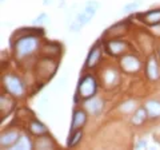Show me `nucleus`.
<instances>
[{"label":"nucleus","instance_id":"1","mask_svg":"<svg viewBox=\"0 0 160 150\" xmlns=\"http://www.w3.org/2000/svg\"><path fill=\"white\" fill-rule=\"evenodd\" d=\"M38 47H39V39L36 36V34L27 32L18 38L16 43L13 44V51L19 59H23V58L31 56L38 50Z\"/></svg>","mask_w":160,"mask_h":150},{"label":"nucleus","instance_id":"2","mask_svg":"<svg viewBox=\"0 0 160 150\" xmlns=\"http://www.w3.org/2000/svg\"><path fill=\"white\" fill-rule=\"evenodd\" d=\"M3 86L7 90V93L11 94L12 97H23L24 91H26L22 79L13 74H7L3 78Z\"/></svg>","mask_w":160,"mask_h":150},{"label":"nucleus","instance_id":"3","mask_svg":"<svg viewBox=\"0 0 160 150\" xmlns=\"http://www.w3.org/2000/svg\"><path fill=\"white\" fill-rule=\"evenodd\" d=\"M98 90V83L92 75H84L78 86V95L83 99L92 98Z\"/></svg>","mask_w":160,"mask_h":150},{"label":"nucleus","instance_id":"4","mask_svg":"<svg viewBox=\"0 0 160 150\" xmlns=\"http://www.w3.org/2000/svg\"><path fill=\"white\" fill-rule=\"evenodd\" d=\"M99 7H100V4L98 2H95V0H89V2L86 3V7H84L83 11L76 15L75 22L79 23L82 27L86 26V24H88L89 22L92 20V18L95 16V15H96Z\"/></svg>","mask_w":160,"mask_h":150},{"label":"nucleus","instance_id":"5","mask_svg":"<svg viewBox=\"0 0 160 150\" xmlns=\"http://www.w3.org/2000/svg\"><path fill=\"white\" fill-rule=\"evenodd\" d=\"M120 66H122L123 71L126 72H136L140 68V61L133 56V55H124V56L120 59Z\"/></svg>","mask_w":160,"mask_h":150},{"label":"nucleus","instance_id":"6","mask_svg":"<svg viewBox=\"0 0 160 150\" xmlns=\"http://www.w3.org/2000/svg\"><path fill=\"white\" fill-rule=\"evenodd\" d=\"M102 46H100V43H96L95 46L89 50V54L87 56V61H86V67L87 68H93L96 64L99 63L100 58H102Z\"/></svg>","mask_w":160,"mask_h":150},{"label":"nucleus","instance_id":"7","mask_svg":"<svg viewBox=\"0 0 160 150\" xmlns=\"http://www.w3.org/2000/svg\"><path fill=\"white\" fill-rule=\"evenodd\" d=\"M126 50H127V43L123 40H108L106 43V51L109 55H113V56L124 54Z\"/></svg>","mask_w":160,"mask_h":150},{"label":"nucleus","instance_id":"8","mask_svg":"<svg viewBox=\"0 0 160 150\" xmlns=\"http://www.w3.org/2000/svg\"><path fill=\"white\" fill-rule=\"evenodd\" d=\"M138 18L143 23L149 24V26H158L160 24V8L159 9H151L144 13H139Z\"/></svg>","mask_w":160,"mask_h":150},{"label":"nucleus","instance_id":"9","mask_svg":"<svg viewBox=\"0 0 160 150\" xmlns=\"http://www.w3.org/2000/svg\"><path fill=\"white\" fill-rule=\"evenodd\" d=\"M56 70V64L55 62L49 61V59H44L39 63V68H38V75L39 77H43V78H51L52 74L55 72Z\"/></svg>","mask_w":160,"mask_h":150},{"label":"nucleus","instance_id":"10","mask_svg":"<svg viewBox=\"0 0 160 150\" xmlns=\"http://www.w3.org/2000/svg\"><path fill=\"white\" fill-rule=\"evenodd\" d=\"M87 122V114L84 110H75L72 115V123H71V133L75 130L82 129Z\"/></svg>","mask_w":160,"mask_h":150},{"label":"nucleus","instance_id":"11","mask_svg":"<svg viewBox=\"0 0 160 150\" xmlns=\"http://www.w3.org/2000/svg\"><path fill=\"white\" fill-rule=\"evenodd\" d=\"M19 139V133L16 130H8V131L2 134V138H0V145L2 147H9L13 146L16 141Z\"/></svg>","mask_w":160,"mask_h":150},{"label":"nucleus","instance_id":"12","mask_svg":"<svg viewBox=\"0 0 160 150\" xmlns=\"http://www.w3.org/2000/svg\"><path fill=\"white\" fill-rule=\"evenodd\" d=\"M159 75H160V68L158 59L155 56H151L147 62V77L151 81H156V79H159Z\"/></svg>","mask_w":160,"mask_h":150},{"label":"nucleus","instance_id":"13","mask_svg":"<svg viewBox=\"0 0 160 150\" xmlns=\"http://www.w3.org/2000/svg\"><path fill=\"white\" fill-rule=\"evenodd\" d=\"M84 106H86V109L91 114H93V115H98V114L102 113V110H103V102L100 101L99 98L92 97V98L87 99V102L84 103Z\"/></svg>","mask_w":160,"mask_h":150},{"label":"nucleus","instance_id":"14","mask_svg":"<svg viewBox=\"0 0 160 150\" xmlns=\"http://www.w3.org/2000/svg\"><path fill=\"white\" fill-rule=\"evenodd\" d=\"M147 109V113H148V118H152V119H158L160 118V102L156 101V99H151L146 103Z\"/></svg>","mask_w":160,"mask_h":150},{"label":"nucleus","instance_id":"15","mask_svg":"<svg viewBox=\"0 0 160 150\" xmlns=\"http://www.w3.org/2000/svg\"><path fill=\"white\" fill-rule=\"evenodd\" d=\"M29 131H31L33 136H44V134L48 133V129L46 127V125H43L40 121H38V119H33V121L29 123Z\"/></svg>","mask_w":160,"mask_h":150},{"label":"nucleus","instance_id":"16","mask_svg":"<svg viewBox=\"0 0 160 150\" xmlns=\"http://www.w3.org/2000/svg\"><path fill=\"white\" fill-rule=\"evenodd\" d=\"M0 104H2V115L4 117V115H8V113L12 110V107H13V99L9 97V95H7V94H3L2 95V98H0Z\"/></svg>","mask_w":160,"mask_h":150},{"label":"nucleus","instance_id":"17","mask_svg":"<svg viewBox=\"0 0 160 150\" xmlns=\"http://www.w3.org/2000/svg\"><path fill=\"white\" fill-rule=\"evenodd\" d=\"M148 118V113H147V109L146 107H139L136 111L133 113V117H132V123L133 125H142L146 119Z\"/></svg>","mask_w":160,"mask_h":150},{"label":"nucleus","instance_id":"18","mask_svg":"<svg viewBox=\"0 0 160 150\" xmlns=\"http://www.w3.org/2000/svg\"><path fill=\"white\" fill-rule=\"evenodd\" d=\"M36 147L38 149H53L55 147V142L51 139V137L48 136H40L36 141Z\"/></svg>","mask_w":160,"mask_h":150},{"label":"nucleus","instance_id":"19","mask_svg":"<svg viewBox=\"0 0 160 150\" xmlns=\"http://www.w3.org/2000/svg\"><path fill=\"white\" fill-rule=\"evenodd\" d=\"M32 147H33V145L31 142V139H29L28 137H26V136L19 137L16 143L12 146V149H19V150H22V149H32Z\"/></svg>","mask_w":160,"mask_h":150},{"label":"nucleus","instance_id":"20","mask_svg":"<svg viewBox=\"0 0 160 150\" xmlns=\"http://www.w3.org/2000/svg\"><path fill=\"white\" fill-rule=\"evenodd\" d=\"M127 29V24L126 23H118V24H115V26H112L111 28L108 29V31L106 32L107 36H119V35H122L124 31Z\"/></svg>","mask_w":160,"mask_h":150},{"label":"nucleus","instance_id":"21","mask_svg":"<svg viewBox=\"0 0 160 150\" xmlns=\"http://www.w3.org/2000/svg\"><path fill=\"white\" fill-rule=\"evenodd\" d=\"M83 137V131L82 130H75V131L71 133V136H69V139H68V142H67V146L68 147H73V146H76V145L80 142V139H82Z\"/></svg>","mask_w":160,"mask_h":150},{"label":"nucleus","instance_id":"22","mask_svg":"<svg viewBox=\"0 0 160 150\" xmlns=\"http://www.w3.org/2000/svg\"><path fill=\"white\" fill-rule=\"evenodd\" d=\"M33 24L35 26H39V27H42V26H47V24H49V16L47 13H40L39 16L33 20Z\"/></svg>","mask_w":160,"mask_h":150},{"label":"nucleus","instance_id":"23","mask_svg":"<svg viewBox=\"0 0 160 150\" xmlns=\"http://www.w3.org/2000/svg\"><path fill=\"white\" fill-rule=\"evenodd\" d=\"M140 7V0H136V2H131L126 4V6L123 7V12H131L133 9H138Z\"/></svg>","mask_w":160,"mask_h":150},{"label":"nucleus","instance_id":"24","mask_svg":"<svg viewBox=\"0 0 160 150\" xmlns=\"http://www.w3.org/2000/svg\"><path fill=\"white\" fill-rule=\"evenodd\" d=\"M146 146H147V141H144V139H142L140 142L136 143V147H138V149H140V147H146Z\"/></svg>","mask_w":160,"mask_h":150},{"label":"nucleus","instance_id":"25","mask_svg":"<svg viewBox=\"0 0 160 150\" xmlns=\"http://www.w3.org/2000/svg\"><path fill=\"white\" fill-rule=\"evenodd\" d=\"M52 3V0H44V2H43V4H46V6H47V4H51Z\"/></svg>","mask_w":160,"mask_h":150},{"label":"nucleus","instance_id":"26","mask_svg":"<svg viewBox=\"0 0 160 150\" xmlns=\"http://www.w3.org/2000/svg\"><path fill=\"white\" fill-rule=\"evenodd\" d=\"M159 54H160V50H159Z\"/></svg>","mask_w":160,"mask_h":150}]
</instances>
